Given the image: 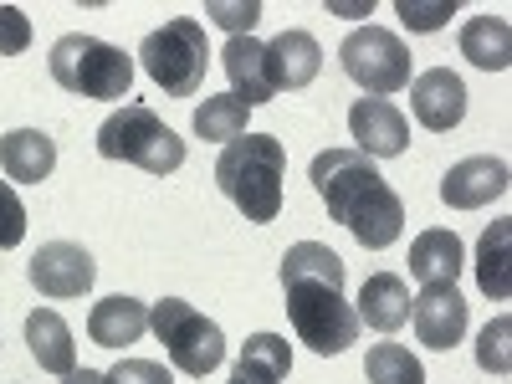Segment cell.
I'll list each match as a JSON object with an SVG mask.
<instances>
[{
    "label": "cell",
    "mask_w": 512,
    "mask_h": 384,
    "mask_svg": "<svg viewBox=\"0 0 512 384\" xmlns=\"http://www.w3.org/2000/svg\"><path fill=\"white\" fill-rule=\"evenodd\" d=\"M507 333H512V323L507 318H492L482 328V338H477V364L487 374H507Z\"/></svg>",
    "instance_id": "obj_26"
},
{
    "label": "cell",
    "mask_w": 512,
    "mask_h": 384,
    "mask_svg": "<svg viewBox=\"0 0 512 384\" xmlns=\"http://www.w3.org/2000/svg\"><path fill=\"white\" fill-rule=\"evenodd\" d=\"M47 67H52L57 88L77 93V98L113 103V98H128V88H134V57H128L123 47H108V41H98V36H82V31L57 41Z\"/></svg>",
    "instance_id": "obj_5"
},
{
    "label": "cell",
    "mask_w": 512,
    "mask_h": 384,
    "mask_svg": "<svg viewBox=\"0 0 512 384\" xmlns=\"http://www.w3.org/2000/svg\"><path fill=\"white\" fill-rule=\"evenodd\" d=\"M246 113H251V108H246L236 93L205 98V103L195 108V134H200L205 144H231V139L246 134Z\"/></svg>",
    "instance_id": "obj_24"
},
{
    "label": "cell",
    "mask_w": 512,
    "mask_h": 384,
    "mask_svg": "<svg viewBox=\"0 0 512 384\" xmlns=\"http://www.w3.org/2000/svg\"><path fill=\"white\" fill-rule=\"evenodd\" d=\"M507 241H512V221H492L477 241V287L492 303H507L512 292V272H507Z\"/></svg>",
    "instance_id": "obj_23"
},
{
    "label": "cell",
    "mask_w": 512,
    "mask_h": 384,
    "mask_svg": "<svg viewBox=\"0 0 512 384\" xmlns=\"http://www.w3.org/2000/svg\"><path fill=\"white\" fill-rule=\"evenodd\" d=\"M461 57L482 72H507L512 67V26L507 16H472L461 26Z\"/></svg>",
    "instance_id": "obj_22"
},
{
    "label": "cell",
    "mask_w": 512,
    "mask_h": 384,
    "mask_svg": "<svg viewBox=\"0 0 512 384\" xmlns=\"http://www.w3.org/2000/svg\"><path fill=\"white\" fill-rule=\"evenodd\" d=\"M149 328L159 333L169 364H175L180 374H190V379H205L226 359L221 323H210L195 303H185V297H159V303H149Z\"/></svg>",
    "instance_id": "obj_7"
},
{
    "label": "cell",
    "mask_w": 512,
    "mask_h": 384,
    "mask_svg": "<svg viewBox=\"0 0 512 384\" xmlns=\"http://www.w3.org/2000/svg\"><path fill=\"white\" fill-rule=\"evenodd\" d=\"M410 108L420 118V128L431 134H451V128L466 118V82L451 67H431L410 82Z\"/></svg>",
    "instance_id": "obj_12"
},
{
    "label": "cell",
    "mask_w": 512,
    "mask_h": 384,
    "mask_svg": "<svg viewBox=\"0 0 512 384\" xmlns=\"http://www.w3.org/2000/svg\"><path fill=\"white\" fill-rule=\"evenodd\" d=\"M507 195V164L492 159V154H477V159H461L446 169V180H441V200L451 210H482L492 200Z\"/></svg>",
    "instance_id": "obj_13"
},
{
    "label": "cell",
    "mask_w": 512,
    "mask_h": 384,
    "mask_svg": "<svg viewBox=\"0 0 512 384\" xmlns=\"http://www.w3.org/2000/svg\"><path fill=\"white\" fill-rule=\"evenodd\" d=\"M221 67L231 77V88L246 108H262L277 98V82H272V62H267V41L256 36H231L226 52H221Z\"/></svg>",
    "instance_id": "obj_14"
},
{
    "label": "cell",
    "mask_w": 512,
    "mask_h": 384,
    "mask_svg": "<svg viewBox=\"0 0 512 384\" xmlns=\"http://www.w3.org/2000/svg\"><path fill=\"white\" fill-rule=\"evenodd\" d=\"M149 328V303H139V297H103V303H93L88 313V338L98 349H128L139 344Z\"/></svg>",
    "instance_id": "obj_17"
},
{
    "label": "cell",
    "mask_w": 512,
    "mask_h": 384,
    "mask_svg": "<svg viewBox=\"0 0 512 384\" xmlns=\"http://www.w3.org/2000/svg\"><path fill=\"white\" fill-rule=\"evenodd\" d=\"M98 154L118 159V164H139V169H149V175H175V169L185 164V139L154 108L123 103L98 128Z\"/></svg>",
    "instance_id": "obj_4"
},
{
    "label": "cell",
    "mask_w": 512,
    "mask_h": 384,
    "mask_svg": "<svg viewBox=\"0 0 512 384\" xmlns=\"http://www.w3.org/2000/svg\"><path fill=\"white\" fill-rule=\"evenodd\" d=\"M26 349H31V359L47 369V374H72V369H77L72 328H67V318L52 313V308H36V313L26 318Z\"/></svg>",
    "instance_id": "obj_20"
},
{
    "label": "cell",
    "mask_w": 512,
    "mask_h": 384,
    "mask_svg": "<svg viewBox=\"0 0 512 384\" xmlns=\"http://www.w3.org/2000/svg\"><path fill=\"white\" fill-rule=\"evenodd\" d=\"M205 16L216 21V26H226L231 36H251V26L262 21V6H256V0H246V6H231V0H210Z\"/></svg>",
    "instance_id": "obj_28"
},
{
    "label": "cell",
    "mask_w": 512,
    "mask_h": 384,
    "mask_svg": "<svg viewBox=\"0 0 512 384\" xmlns=\"http://www.w3.org/2000/svg\"><path fill=\"white\" fill-rule=\"evenodd\" d=\"M410 323L425 349H456L466 338V297L456 287H420V297H410Z\"/></svg>",
    "instance_id": "obj_11"
},
{
    "label": "cell",
    "mask_w": 512,
    "mask_h": 384,
    "mask_svg": "<svg viewBox=\"0 0 512 384\" xmlns=\"http://www.w3.org/2000/svg\"><path fill=\"white\" fill-rule=\"evenodd\" d=\"M461 241H456V231H420L415 241H410V277L420 282V287H456V277H461Z\"/></svg>",
    "instance_id": "obj_18"
},
{
    "label": "cell",
    "mask_w": 512,
    "mask_h": 384,
    "mask_svg": "<svg viewBox=\"0 0 512 384\" xmlns=\"http://www.w3.org/2000/svg\"><path fill=\"white\" fill-rule=\"evenodd\" d=\"M103 379L108 384H175V374H169L164 364H154V359H123Z\"/></svg>",
    "instance_id": "obj_29"
},
{
    "label": "cell",
    "mask_w": 512,
    "mask_h": 384,
    "mask_svg": "<svg viewBox=\"0 0 512 384\" xmlns=\"http://www.w3.org/2000/svg\"><path fill=\"white\" fill-rule=\"evenodd\" d=\"M144 72L164 88V98H195L205 88V67H210V47H205V26L195 16H175L159 31L144 36L139 47Z\"/></svg>",
    "instance_id": "obj_6"
},
{
    "label": "cell",
    "mask_w": 512,
    "mask_h": 384,
    "mask_svg": "<svg viewBox=\"0 0 512 384\" xmlns=\"http://www.w3.org/2000/svg\"><path fill=\"white\" fill-rule=\"evenodd\" d=\"M31 287L41 297H52V303H67V297H82L93 287L98 267H93V256L82 251L77 241H47L36 256H31V267H26Z\"/></svg>",
    "instance_id": "obj_9"
},
{
    "label": "cell",
    "mask_w": 512,
    "mask_h": 384,
    "mask_svg": "<svg viewBox=\"0 0 512 384\" xmlns=\"http://www.w3.org/2000/svg\"><path fill=\"white\" fill-rule=\"evenodd\" d=\"M308 180L318 190V200L328 205V216L344 226L364 251H384L395 246L405 231V200L390 190V180L374 169V159H364L359 149H323L313 154Z\"/></svg>",
    "instance_id": "obj_2"
},
{
    "label": "cell",
    "mask_w": 512,
    "mask_h": 384,
    "mask_svg": "<svg viewBox=\"0 0 512 384\" xmlns=\"http://www.w3.org/2000/svg\"><path fill=\"white\" fill-rule=\"evenodd\" d=\"M0 169L21 185H41L57 169V144L41 128H11L0 134Z\"/></svg>",
    "instance_id": "obj_19"
},
{
    "label": "cell",
    "mask_w": 512,
    "mask_h": 384,
    "mask_svg": "<svg viewBox=\"0 0 512 384\" xmlns=\"http://www.w3.org/2000/svg\"><path fill=\"white\" fill-rule=\"evenodd\" d=\"M282 180H287V149L272 134H241L216 159V185L246 221L267 226L282 216Z\"/></svg>",
    "instance_id": "obj_3"
},
{
    "label": "cell",
    "mask_w": 512,
    "mask_h": 384,
    "mask_svg": "<svg viewBox=\"0 0 512 384\" xmlns=\"http://www.w3.org/2000/svg\"><path fill=\"white\" fill-rule=\"evenodd\" d=\"M395 11H400V21H405L410 31H441L446 16H456L451 0H436V6H415V0H400Z\"/></svg>",
    "instance_id": "obj_31"
},
{
    "label": "cell",
    "mask_w": 512,
    "mask_h": 384,
    "mask_svg": "<svg viewBox=\"0 0 512 384\" xmlns=\"http://www.w3.org/2000/svg\"><path fill=\"white\" fill-rule=\"evenodd\" d=\"M338 62H344V72L369 98H390V93L410 88V52H405V41L384 26L349 31L344 47H338Z\"/></svg>",
    "instance_id": "obj_8"
},
{
    "label": "cell",
    "mask_w": 512,
    "mask_h": 384,
    "mask_svg": "<svg viewBox=\"0 0 512 384\" xmlns=\"http://www.w3.org/2000/svg\"><path fill=\"white\" fill-rule=\"evenodd\" d=\"M364 379L369 384H425V369L405 344H374L364 359Z\"/></svg>",
    "instance_id": "obj_25"
},
{
    "label": "cell",
    "mask_w": 512,
    "mask_h": 384,
    "mask_svg": "<svg viewBox=\"0 0 512 384\" xmlns=\"http://www.w3.org/2000/svg\"><path fill=\"white\" fill-rule=\"evenodd\" d=\"M21 241H26V205L6 180H0V251H11Z\"/></svg>",
    "instance_id": "obj_27"
},
{
    "label": "cell",
    "mask_w": 512,
    "mask_h": 384,
    "mask_svg": "<svg viewBox=\"0 0 512 384\" xmlns=\"http://www.w3.org/2000/svg\"><path fill=\"white\" fill-rule=\"evenodd\" d=\"M62 384H108L98 369H72V374H62Z\"/></svg>",
    "instance_id": "obj_32"
},
{
    "label": "cell",
    "mask_w": 512,
    "mask_h": 384,
    "mask_svg": "<svg viewBox=\"0 0 512 384\" xmlns=\"http://www.w3.org/2000/svg\"><path fill=\"white\" fill-rule=\"evenodd\" d=\"M349 134H354V149L364 159H395L410 149V123L395 103L384 98H359L349 108Z\"/></svg>",
    "instance_id": "obj_10"
},
{
    "label": "cell",
    "mask_w": 512,
    "mask_h": 384,
    "mask_svg": "<svg viewBox=\"0 0 512 384\" xmlns=\"http://www.w3.org/2000/svg\"><path fill=\"white\" fill-rule=\"evenodd\" d=\"M267 62H272V82L277 93H297L323 72V47L308 31H282L267 41Z\"/></svg>",
    "instance_id": "obj_16"
},
{
    "label": "cell",
    "mask_w": 512,
    "mask_h": 384,
    "mask_svg": "<svg viewBox=\"0 0 512 384\" xmlns=\"http://www.w3.org/2000/svg\"><path fill=\"white\" fill-rule=\"evenodd\" d=\"M354 318H359V328H374V333L405 328V323H410V287H405V277H395V272L364 277Z\"/></svg>",
    "instance_id": "obj_15"
},
{
    "label": "cell",
    "mask_w": 512,
    "mask_h": 384,
    "mask_svg": "<svg viewBox=\"0 0 512 384\" xmlns=\"http://www.w3.org/2000/svg\"><path fill=\"white\" fill-rule=\"evenodd\" d=\"M282 297L292 333L313 354H344L359 344V318L344 297V256L323 241H297L282 251Z\"/></svg>",
    "instance_id": "obj_1"
},
{
    "label": "cell",
    "mask_w": 512,
    "mask_h": 384,
    "mask_svg": "<svg viewBox=\"0 0 512 384\" xmlns=\"http://www.w3.org/2000/svg\"><path fill=\"white\" fill-rule=\"evenodd\" d=\"M31 47V21L16 6H0V57H21Z\"/></svg>",
    "instance_id": "obj_30"
},
{
    "label": "cell",
    "mask_w": 512,
    "mask_h": 384,
    "mask_svg": "<svg viewBox=\"0 0 512 384\" xmlns=\"http://www.w3.org/2000/svg\"><path fill=\"white\" fill-rule=\"evenodd\" d=\"M292 374V344L282 333H251L231 369V384H282Z\"/></svg>",
    "instance_id": "obj_21"
}]
</instances>
